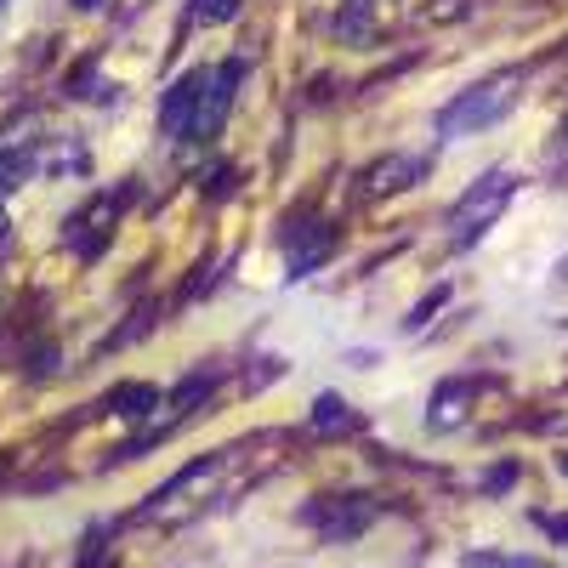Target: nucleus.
Listing matches in <instances>:
<instances>
[{"mask_svg":"<svg viewBox=\"0 0 568 568\" xmlns=\"http://www.w3.org/2000/svg\"><path fill=\"white\" fill-rule=\"evenodd\" d=\"M511 478H517V466H495V471H489V489H506Z\"/></svg>","mask_w":568,"mask_h":568,"instance_id":"nucleus-14","label":"nucleus"},{"mask_svg":"<svg viewBox=\"0 0 568 568\" xmlns=\"http://www.w3.org/2000/svg\"><path fill=\"white\" fill-rule=\"evenodd\" d=\"M0 18H7V0H0Z\"/></svg>","mask_w":568,"mask_h":568,"instance_id":"nucleus-18","label":"nucleus"},{"mask_svg":"<svg viewBox=\"0 0 568 568\" xmlns=\"http://www.w3.org/2000/svg\"><path fill=\"white\" fill-rule=\"evenodd\" d=\"M200 91H205V74H187V80L171 85V98H165V131H171V136H187V131H194Z\"/></svg>","mask_w":568,"mask_h":568,"instance_id":"nucleus-5","label":"nucleus"},{"mask_svg":"<svg viewBox=\"0 0 568 568\" xmlns=\"http://www.w3.org/2000/svg\"><path fill=\"white\" fill-rule=\"evenodd\" d=\"M313 426H318V433H353L358 415L347 409V398H336V393H318V398H313Z\"/></svg>","mask_w":568,"mask_h":568,"instance_id":"nucleus-7","label":"nucleus"},{"mask_svg":"<svg viewBox=\"0 0 568 568\" xmlns=\"http://www.w3.org/2000/svg\"><path fill=\"white\" fill-rule=\"evenodd\" d=\"M233 80H240V63H222L216 74H205V91H200V109H194V142H211L222 131V114L233 103Z\"/></svg>","mask_w":568,"mask_h":568,"instance_id":"nucleus-3","label":"nucleus"},{"mask_svg":"<svg viewBox=\"0 0 568 568\" xmlns=\"http://www.w3.org/2000/svg\"><path fill=\"white\" fill-rule=\"evenodd\" d=\"M205 393H211V375H200V382H182V387H176V404H200Z\"/></svg>","mask_w":568,"mask_h":568,"instance_id":"nucleus-12","label":"nucleus"},{"mask_svg":"<svg viewBox=\"0 0 568 568\" xmlns=\"http://www.w3.org/2000/svg\"><path fill=\"white\" fill-rule=\"evenodd\" d=\"M511 194H517V176H511V171H484V176L455 200V211H449L455 245H471V240H478V233L511 205Z\"/></svg>","mask_w":568,"mask_h":568,"instance_id":"nucleus-1","label":"nucleus"},{"mask_svg":"<svg viewBox=\"0 0 568 568\" xmlns=\"http://www.w3.org/2000/svg\"><path fill=\"white\" fill-rule=\"evenodd\" d=\"M460 404H466V387H460V382H444L438 398H433V426H455V420L466 415Z\"/></svg>","mask_w":568,"mask_h":568,"instance_id":"nucleus-9","label":"nucleus"},{"mask_svg":"<svg viewBox=\"0 0 568 568\" xmlns=\"http://www.w3.org/2000/svg\"><path fill=\"white\" fill-rule=\"evenodd\" d=\"M540 524H546L551 540H568V517H540Z\"/></svg>","mask_w":568,"mask_h":568,"instance_id":"nucleus-15","label":"nucleus"},{"mask_svg":"<svg viewBox=\"0 0 568 568\" xmlns=\"http://www.w3.org/2000/svg\"><path fill=\"white\" fill-rule=\"evenodd\" d=\"M444 302H449V291H433V296H426V302H420V307L404 318V329H420V324H426V313H438Z\"/></svg>","mask_w":568,"mask_h":568,"instance_id":"nucleus-11","label":"nucleus"},{"mask_svg":"<svg viewBox=\"0 0 568 568\" xmlns=\"http://www.w3.org/2000/svg\"><path fill=\"white\" fill-rule=\"evenodd\" d=\"M0 233H7V205H0Z\"/></svg>","mask_w":568,"mask_h":568,"instance_id":"nucleus-17","label":"nucleus"},{"mask_svg":"<svg viewBox=\"0 0 568 568\" xmlns=\"http://www.w3.org/2000/svg\"><path fill=\"white\" fill-rule=\"evenodd\" d=\"M511 91H517L511 74H500V80H489V85H471L466 98H455V103L438 114V136H444V142H460V136H471V131L495 125V120L511 109Z\"/></svg>","mask_w":568,"mask_h":568,"instance_id":"nucleus-2","label":"nucleus"},{"mask_svg":"<svg viewBox=\"0 0 568 568\" xmlns=\"http://www.w3.org/2000/svg\"><path fill=\"white\" fill-rule=\"evenodd\" d=\"M194 18H205V23H227V18H240V0H194Z\"/></svg>","mask_w":568,"mask_h":568,"instance_id":"nucleus-10","label":"nucleus"},{"mask_svg":"<svg viewBox=\"0 0 568 568\" xmlns=\"http://www.w3.org/2000/svg\"><path fill=\"white\" fill-rule=\"evenodd\" d=\"M109 409H114V415H125V420H149V415L160 409V387H149V382H131V387H114Z\"/></svg>","mask_w":568,"mask_h":568,"instance_id":"nucleus-6","label":"nucleus"},{"mask_svg":"<svg viewBox=\"0 0 568 568\" xmlns=\"http://www.w3.org/2000/svg\"><path fill=\"white\" fill-rule=\"evenodd\" d=\"M205 187H211V194H216V200H222V194H233V171H227V165H216Z\"/></svg>","mask_w":568,"mask_h":568,"instance_id":"nucleus-13","label":"nucleus"},{"mask_svg":"<svg viewBox=\"0 0 568 568\" xmlns=\"http://www.w3.org/2000/svg\"><path fill=\"white\" fill-rule=\"evenodd\" d=\"M369 517H375V506H369V500H347L336 517H324V535H329V540H353V535L369 524Z\"/></svg>","mask_w":568,"mask_h":568,"instance_id":"nucleus-8","label":"nucleus"},{"mask_svg":"<svg viewBox=\"0 0 568 568\" xmlns=\"http://www.w3.org/2000/svg\"><path fill=\"white\" fill-rule=\"evenodd\" d=\"M74 7H80V12H98V7H103V0H74Z\"/></svg>","mask_w":568,"mask_h":568,"instance_id":"nucleus-16","label":"nucleus"},{"mask_svg":"<svg viewBox=\"0 0 568 568\" xmlns=\"http://www.w3.org/2000/svg\"><path fill=\"white\" fill-rule=\"evenodd\" d=\"M426 176V160H415V154H387V160H375L358 182H364V194H398V187H409V182H420Z\"/></svg>","mask_w":568,"mask_h":568,"instance_id":"nucleus-4","label":"nucleus"}]
</instances>
